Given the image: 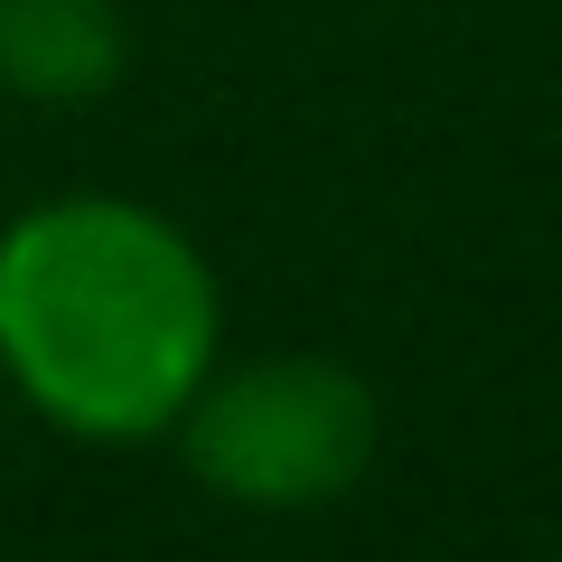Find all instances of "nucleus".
Returning a JSON list of instances; mask_svg holds the SVG:
<instances>
[{
  "mask_svg": "<svg viewBox=\"0 0 562 562\" xmlns=\"http://www.w3.org/2000/svg\"><path fill=\"white\" fill-rule=\"evenodd\" d=\"M225 357V281L169 206L57 188L0 225V384L85 450H150Z\"/></svg>",
  "mask_w": 562,
  "mask_h": 562,
  "instance_id": "1",
  "label": "nucleus"
},
{
  "mask_svg": "<svg viewBox=\"0 0 562 562\" xmlns=\"http://www.w3.org/2000/svg\"><path fill=\"white\" fill-rule=\"evenodd\" d=\"M179 469L225 506L254 516H310L366 487L384 450V403L347 357L319 347H262V357H216V375L169 422Z\"/></svg>",
  "mask_w": 562,
  "mask_h": 562,
  "instance_id": "2",
  "label": "nucleus"
},
{
  "mask_svg": "<svg viewBox=\"0 0 562 562\" xmlns=\"http://www.w3.org/2000/svg\"><path fill=\"white\" fill-rule=\"evenodd\" d=\"M132 76V29L113 0H0V94L76 113Z\"/></svg>",
  "mask_w": 562,
  "mask_h": 562,
  "instance_id": "3",
  "label": "nucleus"
}]
</instances>
